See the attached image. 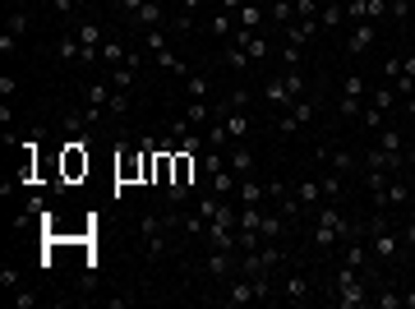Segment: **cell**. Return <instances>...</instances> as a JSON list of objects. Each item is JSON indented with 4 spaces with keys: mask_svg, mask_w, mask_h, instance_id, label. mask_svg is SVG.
Wrapping results in <instances>:
<instances>
[{
    "mask_svg": "<svg viewBox=\"0 0 415 309\" xmlns=\"http://www.w3.org/2000/svg\"><path fill=\"white\" fill-rule=\"evenodd\" d=\"M138 235H143V249H148V259H162L167 254V235H171V226H167V213H143L138 217Z\"/></svg>",
    "mask_w": 415,
    "mask_h": 309,
    "instance_id": "cell-1",
    "label": "cell"
},
{
    "mask_svg": "<svg viewBox=\"0 0 415 309\" xmlns=\"http://www.w3.org/2000/svg\"><path fill=\"white\" fill-rule=\"evenodd\" d=\"M203 273L213 281H231L240 273V259H235V249H208V259H203Z\"/></svg>",
    "mask_w": 415,
    "mask_h": 309,
    "instance_id": "cell-2",
    "label": "cell"
},
{
    "mask_svg": "<svg viewBox=\"0 0 415 309\" xmlns=\"http://www.w3.org/2000/svg\"><path fill=\"white\" fill-rule=\"evenodd\" d=\"M309 120H314V102H309V97H300V102H291V107L281 111L277 129H281V134H295V129H300V125H309Z\"/></svg>",
    "mask_w": 415,
    "mask_h": 309,
    "instance_id": "cell-3",
    "label": "cell"
},
{
    "mask_svg": "<svg viewBox=\"0 0 415 309\" xmlns=\"http://www.w3.org/2000/svg\"><path fill=\"white\" fill-rule=\"evenodd\" d=\"M88 148H92V139H74L65 148V175H70V180L88 175Z\"/></svg>",
    "mask_w": 415,
    "mask_h": 309,
    "instance_id": "cell-4",
    "label": "cell"
},
{
    "mask_svg": "<svg viewBox=\"0 0 415 309\" xmlns=\"http://www.w3.org/2000/svg\"><path fill=\"white\" fill-rule=\"evenodd\" d=\"M374 37H379V28H374V23H351V32H346V51H351V56H365L369 47H374Z\"/></svg>",
    "mask_w": 415,
    "mask_h": 309,
    "instance_id": "cell-5",
    "label": "cell"
},
{
    "mask_svg": "<svg viewBox=\"0 0 415 309\" xmlns=\"http://www.w3.org/2000/svg\"><path fill=\"white\" fill-rule=\"evenodd\" d=\"M162 19H167V10H162V0H148L143 10H138L129 23H134V32L143 37V32H153V28H162Z\"/></svg>",
    "mask_w": 415,
    "mask_h": 309,
    "instance_id": "cell-6",
    "label": "cell"
},
{
    "mask_svg": "<svg viewBox=\"0 0 415 309\" xmlns=\"http://www.w3.org/2000/svg\"><path fill=\"white\" fill-rule=\"evenodd\" d=\"M222 300H226V305H254L259 295H254V281H249L245 273H235V277L226 281V295H222Z\"/></svg>",
    "mask_w": 415,
    "mask_h": 309,
    "instance_id": "cell-7",
    "label": "cell"
},
{
    "mask_svg": "<svg viewBox=\"0 0 415 309\" xmlns=\"http://www.w3.org/2000/svg\"><path fill=\"white\" fill-rule=\"evenodd\" d=\"M263 102L273 111H286L291 102H300V97H291V88H286V78L277 74V78H268V88H263Z\"/></svg>",
    "mask_w": 415,
    "mask_h": 309,
    "instance_id": "cell-8",
    "label": "cell"
},
{
    "mask_svg": "<svg viewBox=\"0 0 415 309\" xmlns=\"http://www.w3.org/2000/svg\"><path fill=\"white\" fill-rule=\"evenodd\" d=\"M411 199H415V189H411V180H406V175H392V180H387V213H392V208H411Z\"/></svg>",
    "mask_w": 415,
    "mask_h": 309,
    "instance_id": "cell-9",
    "label": "cell"
},
{
    "mask_svg": "<svg viewBox=\"0 0 415 309\" xmlns=\"http://www.w3.org/2000/svg\"><path fill=\"white\" fill-rule=\"evenodd\" d=\"M231 171H235V180H249L254 175V153H249L245 143H231Z\"/></svg>",
    "mask_w": 415,
    "mask_h": 309,
    "instance_id": "cell-10",
    "label": "cell"
},
{
    "mask_svg": "<svg viewBox=\"0 0 415 309\" xmlns=\"http://www.w3.org/2000/svg\"><path fill=\"white\" fill-rule=\"evenodd\" d=\"M281 295H286L291 305H305V300H309V281H305V273H286V281H281Z\"/></svg>",
    "mask_w": 415,
    "mask_h": 309,
    "instance_id": "cell-11",
    "label": "cell"
},
{
    "mask_svg": "<svg viewBox=\"0 0 415 309\" xmlns=\"http://www.w3.org/2000/svg\"><path fill=\"white\" fill-rule=\"evenodd\" d=\"M259 23H263V0H245V5L235 10V28H254L259 32Z\"/></svg>",
    "mask_w": 415,
    "mask_h": 309,
    "instance_id": "cell-12",
    "label": "cell"
},
{
    "mask_svg": "<svg viewBox=\"0 0 415 309\" xmlns=\"http://www.w3.org/2000/svg\"><path fill=\"white\" fill-rule=\"evenodd\" d=\"M379 148H387L392 157H406V134H401L397 125H383L379 129Z\"/></svg>",
    "mask_w": 415,
    "mask_h": 309,
    "instance_id": "cell-13",
    "label": "cell"
},
{
    "mask_svg": "<svg viewBox=\"0 0 415 309\" xmlns=\"http://www.w3.org/2000/svg\"><path fill=\"white\" fill-rule=\"evenodd\" d=\"M208 189H213L217 199H231V189H235V171H213V175H208Z\"/></svg>",
    "mask_w": 415,
    "mask_h": 309,
    "instance_id": "cell-14",
    "label": "cell"
},
{
    "mask_svg": "<svg viewBox=\"0 0 415 309\" xmlns=\"http://www.w3.org/2000/svg\"><path fill=\"white\" fill-rule=\"evenodd\" d=\"M153 61H157V70H171V74H189V65H184L171 47H157V51H153Z\"/></svg>",
    "mask_w": 415,
    "mask_h": 309,
    "instance_id": "cell-15",
    "label": "cell"
},
{
    "mask_svg": "<svg viewBox=\"0 0 415 309\" xmlns=\"http://www.w3.org/2000/svg\"><path fill=\"white\" fill-rule=\"evenodd\" d=\"M56 51H61V61H65V65L83 61V42H78V32H65L61 42H56Z\"/></svg>",
    "mask_w": 415,
    "mask_h": 309,
    "instance_id": "cell-16",
    "label": "cell"
},
{
    "mask_svg": "<svg viewBox=\"0 0 415 309\" xmlns=\"http://www.w3.org/2000/svg\"><path fill=\"white\" fill-rule=\"evenodd\" d=\"M263 194H268V189H263L254 175H249V180H235V203H263Z\"/></svg>",
    "mask_w": 415,
    "mask_h": 309,
    "instance_id": "cell-17",
    "label": "cell"
},
{
    "mask_svg": "<svg viewBox=\"0 0 415 309\" xmlns=\"http://www.w3.org/2000/svg\"><path fill=\"white\" fill-rule=\"evenodd\" d=\"M129 61V51H125V42H102V70H116V65H125Z\"/></svg>",
    "mask_w": 415,
    "mask_h": 309,
    "instance_id": "cell-18",
    "label": "cell"
},
{
    "mask_svg": "<svg viewBox=\"0 0 415 309\" xmlns=\"http://www.w3.org/2000/svg\"><path fill=\"white\" fill-rule=\"evenodd\" d=\"M341 185H346V175H341V171H328V175L319 180V189H323V203H337V199H341Z\"/></svg>",
    "mask_w": 415,
    "mask_h": 309,
    "instance_id": "cell-19",
    "label": "cell"
},
{
    "mask_svg": "<svg viewBox=\"0 0 415 309\" xmlns=\"http://www.w3.org/2000/svg\"><path fill=\"white\" fill-rule=\"evenodd\" d=\"M295 199L305 203V213H309V208H319V203H323V189H319V180H300V185H295Z\"/></svg>",
    "mask_w": 415,
    "mask_h": 309,
    "instance_id": "cell-20",
    "label": "cell"
},
{
    "mask_svg": "<svg viewBox=\"0 0 415 309\" xmlns=\"http://www.w3.org/2000/svg\"><path fill=\"white\" fill-rule=\"evenodd\" d=\"M268 14H273V23H295V0H268Z\"/></svg>",
    "mask_w": 415,
    "mask_h": 309,
    "instance_id": "cell-21",
    "label": "cell"
},
{
    "mask_svg": "<svg viewBox=\"0 0 415 309\" xmlns=\"http://www.w3.org/2000/svg\"><path fill=\"white\" fill-rule=\"evenodd\" d=\"M203 143H208V148H222V153H226L231 134H226V120H222V116H217V120L208 125V134H203Z\"/></svg>",
    "mask_w": 415,
    "mask_h": 309,
    "instance_id": "cell-22",
    "label": "cell"
},
{
    "mask_svg": "<svg viewBox=\"0 0 415 309\" xmlns=\"http://www.w3.org/2000/svg\"><path fill=\"white\" fill-rule=\"evenodd\" d=\"M281 231H286V217L281 213H263V226H259L263 240H281Z\"/></svg>",
    "mask_w": 415,
    "mask_h": 309,
    "instance_id": "cell-23",
    "label": "cell"
},
{
    "mask_svg": "<svg viewBox=\"0 0 415 309\" xmlns=\"http://www.w3.org/2000/svg\"><path fill=\"white\" fill-rule=\"evenodd\" d=\"M365 93H369V88H365V78H360V74H346V78H341V97H355V102H365Z\"/></svg>",
    "mask_w": 415,
    "mask_h": 309,
    "instance_id": "cell-24",
    "label": "cell"
},
{
    "mask_svg": "<svg viewBox=\"0 0 415 309\" xmlns=\"http://www.w3.org/2000/svg\"><path fill=\"white\" fill-rule=\"evenodd\" d=\"M226 65H231V70H240V74H245V70H249L254 61H249V51H245V47H235V42H231V47H226Z\"/></svg>",
    "mask_w": 415,
    "mask_h": 309,
    "instance_id": "cell-25",
    "label": "cell"
},
{
    "mask_svg": "<svg viewBox=\"0 0 415 309\" xmlns=\"http://www.w3.org/2000/svg\"><path fill=\"white\" fill-rule=\"evenodd\" d=\"M319 23H323V28H337V23H346V5H323Z\"/></svg>",
    "mask_w": 415,
    "mask_h": 309,
    "instance_id": "cell-26",
    "label": "cell"
},
{
    "mask_svg": "<svg viewBox=\"0 0 415 309\" xmlns=\"http://www.w3.org/2000/svg\"><path fill=\"white\" fill-rule=\"evenodd\" d=\"M397 102H401V97H397V88H374V102H369V107H379V111H392Z\"/></svg>",
    "mask_w": 415,
    "mask_h": 309,
    "instance_id": "cell-27",
    "label": "cell"
},
{
    "mask_svg": "<svg viewBox=\"0 0 415 309\" xmlns=\"http://www.w3.org/2000/svg\"><path fill=\"white\" fill-rule=\"evenodd\" d=\"M5 32H10V37H23V32H28V14H23V5H19V10H10V23H5Z\"/></svg>",
    "mask_w": 415,
    "mask_h": 309,
    "instance_id": "cell-28",
    "label": "cell"
},
{
    "mask_svg": "<svg viewBox=\"0 0 415 309\" xmlns=\"http://www.w3.org/2000/svg\"><path fill=\"white\" fill-rule=\"evenodd\" d=\"M208 28H213L217 37H231V32H235V14H226V10H222V14H213V23H208Z\"/></svg>",
    "mask_w": 415,
    "mask_h": 309,
    "instance_id": "cell-29",
    "label": "cell"
},
{
    "mask_svg": "<svg viewBox=\"0 0 415 309\" xmlns=\"http://www.w3.org/2000/svg\"><path fill=\"white\" fill-rule=\"evenodd\" d=\"M116 175H120V180H134V175H138V162H134V153L116 157Z\"/></svg>",
    "mask_w": 415,
    "mask_h": 309,
    "instance_id": "cell-30",
    "label": "cell"
},
{
    "mask_svg": "<svg viewBox=\"0 0 415 309\" xmlns=\"http://www.w3.org/2000/svg\"><path fill=\"white\" fill-rule=\"evenodd\" d=\"M328 162H332V171H341V175H351V171H355V153H346V148H341V153H332Z\"/></svg>",
    "mask_w": 415,
    "mask_h": 309,
    "instance_id": "cell-31",
    "label": "cell"
},
{
    "mask_svg": "<svg viewBox=\"0 0 415 309\" xmlns=\"http://www.w3.org/2000/svg\"><path fill=\"white\" fill-rule=\"evenodd\" d=\"M374 305L379 309H406V300H401V291H379L374 295Z\"/></svg>",
    "mask_w": 415,
    "mask_h": 309,
    "instance_id": "cell-32",
    "label": "cell"
},
{
    "mask_svg": "<svg viewBox=\"0 0 415 309\" xmlns=\"http://www.w3.org/2000/svg\"><path fill=\"white\" fill-rule=\"evenodd\" d=\"M323 14V0H295V19H319Z\"/></svg>",
    "mask_w": 415,
    "mask_h": 309,
    "instance_id": "cell-33",
    "label": "cell"
},
{
    "mask_svg": "<svg viewBox=\"0 0 415 309\" xmlns=\"http://www.w3.org/2000/svg\"><path fill=\"white\" fill-rule=\"evenodd\" d=\"M360 125L379 134V129H383V111H379V107H365V111H360Z\"/></svg>",
    "mask_w": 415,
    "mask_h": 309,
    "instance_id": "cell-34",
    "label": "cell"
},
{
    "mask_svg": "<svg viewBox=\"0 0 415 309\" xmlns=\"http://www.w3.org/2000/svg\"><path fill=\"white\" fill-rule=\"evenodd\" d=\"M125 111H129V93H120V88H116V93H111V102H107V116H125Z\"/></svg>",
    "mask_w": 415,
    "mask_h": 309,
    "instance_id": "cell-35",
    "label": "cell"
},
{
    "mask_svg": "<svg viewBox=\"0 0 415 309\" xmlns=\"http://www.w3.org/2000/svg\"><path fill=\"white\" fill-rule=\"evenodd\" d=\"M300 51H305V47H291V42H281V65H286V70H300Z\"/></svg>",
    "mask_w": 415,
    "mask_h": 309,
    "instance_id": "cell-36",
    "label": "cell"
},
{
    "mask_svg": "<svg viewBox=\"0 0 415 309\" xmlns=\"http://www.w3.org/2000/svg\"><path fill=\"white\" fill-rule=\"evenodd\" d=\"M14 305L19 309H32V305H37V291H32V286H14Z\"/></svg>",
    "mask_w": 415,
    "mask_h": 309,
    "instance_id": "cell-37",
    "label": "cell"
},
{
    "mask_svg": "<svg viewBox=\"0 0 415 309\" xmlns=\"http://www.w3.org/2000/svg\"><path fill=\"white\" fill-rule=\"evenodd\" d=\"M245 107H249V93H245V88L226 93V111H245Z\"/></svg>",
    "mask_w": 415,
    "mask_h": 309,
    "instance_id": "cell-38",
    "label": "cell"
},
{
    "mask_svg": "<svg viewBox=\"0 0 415 309\" xmlns=\"http://www.w3.org/2000/svg\"><path fill=\"white\" fill-rule=\"evenodd\" d=\"M360 111H365V102H355V97H341V116H346V120H360Z\"/></svg>",
    "mask_w": 415,
    "mask_h": 309,
    "instance_id": "cell-39",
    "label": "cell"
},
{
    "mask_svg": "<svg viewBox=\"0 0 415 309\" xmlns=\"http://www.w3.org/2000/svg\"><path fill=\"white\" fill-rule=\"evenodd\" d=\"M189 97H208V78L203 74H189Z\"/></svg>",
    "mask_w": 415,
    "mask_h": 309,
    "instance_id": "cell-40",
    "label": "cell"
},
{
    "mask_svg": "<svg viewBox=\"0 0 415 309\" xmlns=\"http://www.w3.org/2000/svg\"><path fill=\"white\" fill-rule=\"evenodd\" d=\"M401 235H406V245H415V199H411V213H406V226H401Z\"/></svg>",
    "mask_w": 415,
    "mask_h": 309,
    "instance_id": "cell-41",
    "label": "cell"
},
{
    "mask_svg": "<svg viewBox=\"0 0 415 309\" xmlns=\"http://www.w3.org/2000/svg\"><path fill=\"white\" fill-rule=\"evenodd\" d=\"M0 286H23V277H19V268H0Z\"/></svg>",
    "mask_w": 415,
    "mask_h": 309,
    "instance_id": "cell-42",
    "label": "cell"
},
{
    "mask_svg": "<svg viewBox=\"0 0 415 309\" xmlns=\"http://www.w3.org/2000/svg\"><path fill=\"white\" fill-rule=\"evenodd\" d=\"M387 5H392V19H397V23L411 14V0H387Z\"/></svg>",
    "mask_w": 415,
    "mask_h": 309,
    "instance_id": "cell-43",
    "label": "cell"
},
{
    "mask_svg": "<svg viewBox=\"0 0 415 309\" xmlns=\"http://www.w3.org/2000/svg\"><path fill=\"white\" fill-rule=\"evenodd\" d=\"M383 74H387V78L401 74V56H387V61H383Z\"/></svg>",
    "mask_w": 415,
    "mask_h": 309,
    "instance_id": "cell-44",
    "label": "cell"
},
{
    "mask_svg": "<svg viewBox=\"0 0 415 309\" xmlns=\"http://www.w3.org/2000/svg\"><path fill=\"white\" fill-rule=\"evenodd\" d=\"M14 88H19L14 78H10V74H0V97H5V102H10V97H14Z\"/></svg>",
    "mask_w": 415,
    "mask_h": 309,
    "instance_id": "cell-45",
    "label": "cell"
},
{
    "mask_svg": "<svg viewBox=\"0 0 415 309\" xmlns=\"http://www.w3.org/2000/svg\"><path fill=\"white\" fill-rule=\"evenodd\" d=\"M401 74H406V78H415V56H401Z\"/></svg>",
    "mask_w": 415,
    "mask_h": 309,
    "instance_id": "cell-46",
    "label": "cell"
},
{
    "mask_svg": "<svg viewBox=\"0 0 415 309\" xmlns=\"http://www.w3.org/2000/svg\"><path fill=\"white\" fill-rule=\"evenodd\" d=\"M51 5H56V10H61V14H74V10H78L74 0H51Z\"/></svg>",
    "mask_w": 415,
    "mask_h": 309,
    "instance_id": "cell-47",
    "label": "cell"
},
{
    "mask_svg": "<svg viewBox=\"0 0 415 309\" xmlns=\"http://www.w3.org/2000/svg\"><path fill=\"white\" fill-rule=\"evenodd\" d=\"M240 5H245V0H222V10H226V14H235Z\"/></svg>",
    "mask_w": 415,
    "mask_h": 309,
    "instance_id": "cell-48",
    "label": "cell"
},
{
    "mask_svg": "<svg viewBox=\"0 0 415 309\" xmlns=\"http://www.w3.org/2000/svg\"><path fill=\"white\" fill-rule=\"evenodd\" d=\"M180 5H184V14H194V10H199L203 0H180Z\"/></svg>",
    "mask_w": 415,
    "mask_h": 309,
    "instance_id": "cell-49",
    "label": "cell"
},
{
    "mask_svg": "<svg viewBox=\"0 0 415 309\" xmlns=\"http://www.w3.org/2000/svg\"><path fill=\"white\" fill-rule=\"evenodd\" d=\"M401 300H406V309H415V286L411 291H401Z\"/></svg>",
    "mask_w": 415,
    "mask_h": 309,
    "instance_id": "cell-50",
    "label": "cell"
},
{
    "mask_svg": "<svg viewBox=\"0 0 415 309\" xmlns=\"http://www.w3.org/2000/svg\"><path fill=\"white\" fill-rule=\"evenodd\" d=\"M406 111H411V116H415V93H411V97H406Z\"/></svg>",
    "mask_w": 415,
    "mask_h": 309,
    "instance_id": "cell-51",
    "label": "cell"
},
{
    "mask_svg": "<svg viewBox=\"0 0 415 309\" xmlns=\"http://www.w3.org/2000/svg\"><path fill=\"white\" fill-rule=\"evenodd\" d=\"M323 5H346V0H323Z\"/></svg>",
    "mask_w": 415,
    "mask_h": 309,
    "instance_id": "cell-52",
    "label": "cell"
},
{
    "mask_svg": "<svg viewBox=\"0 0 415 309\" xmlns=\"http://www.w3.org/2000/svg\"><path fill=\"white\" fill-rule=\"evenodd\" d=\"M19 5H23V0H10V10H19Z\"/></svg>",
    "mask_w": 415,
    "mask_h": 309,
    "instance_id": "cell-53",
    "label": "cell"
},
{
    "mask_svg": "<svg viewBox=\"0 0 415 309\" xmlns=\"http://www.w3.org/2000/svg\"><path fill=\"white\" fill-rule=\"evenodd\" d=\"M74 5H92V0H74Z\"/></svg>",
    "mask_w": 415,
    "mask_h": 309,
    "instance_id": "cell-54",
    "label": "cell"
}]
</instances>
